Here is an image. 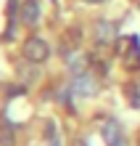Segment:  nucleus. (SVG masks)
<instances>
[{"mask_svg":"<svg viewBox=\"0 0 140 146\" xmlns=\"http://www.w3.org/2000/svg\"><path fill=\"white\" fill-rule=\"evenodd\" d=\"M87 64H90V58H87L85 53H72L69 56V69H72V74H85L87 72Z\"/></svg>","mask_w":140,"mask_h":146,"instance_id":"423d86ee","label":"nucleus"},{"mask_svg":"<svg viewBox=\"0 0 140 146\" xmlns=\"http://www.w3.org/2000/svg\"><path fill=\"white\" fill-rule=\"evenodd\" d=\"M72 93L80 96V98H93L95 93H98V80H95L90 72L77 74L74 80H72Z\"/></svg>","mask_w":140,"mask_h":146,"instance_id":"f03ea898","label":"nucleus"},{"mask_svg":"<svg viewBox=\"0 0 140 146\" xmlns=\"http://www.w3.org/2000/svg\"><path fill=\"white\" fill-rule=\"evenodd\" d=\"M21 19H24V24H29V27H34V24L40 21V5H37V0H27V5L21 8Z\"/></svg>","mask_w":140,"mask_h":146,"instance_id":"39448f33","label":"nucleus"},{"mask_svg":"<svg viewBox=\"0 0 140 146\" xmlns=\"http://www.w3.org/2000/svg\"><path fill=\"white\" fill-rule=\"evenodd\" d=\"M0 146H16V127L11 122L0 125Z\"/></svg>","mask_w":140,"mask_h":146,"instance_id":"0eeeda50","label":"nucleus"},{"mask_svg":"<svg viewBox=\"0 0 140 146\" xmlns=\"http://www.w3.org/2000/svg\"><path fill=\"white\" fill-rule=\"evenodd\" d=\"M114 37H116V27H114L111 21H98L95 24V40H98L101 45H108Z\"/></svg>","mask_w":140,"mask_h":146,"instance_id":"7ed1b4c3","label":"nucleus"},{"mask_svg":"<svg viewBox=\"0 0 140 146\" xmlns=\"http://www.w3.org/2000/svg\"><path fill=\"white\" fill-rule=\"evenodd\" d=\"M53 146H58V143H53Z\"/></svg>","mask_w":140,"mask_h":146,"instance_id":"9d476101","label":"nucleus"},{"mask_svg":"<svg viewBox=\"0 0 140 146\" xmlns=\"http://www.w3.org/2000/svg\"><path fill=\"white\" fill-rule=\"evenodd\" d=\"M48 56H50V48H48V42L42 37H29L27 42H24V58H27V61L42 64Z\"/></svg>","mask_w":140,"mask_h":146,"instance_id":"f257e3e1","label":"nucleus"},{"mask_svg":"<svg viewBox=\"0 0 140 146\" xmlns=\"http://www.w3.org/2000/svg\"><path fill=\"white\" fill-rule=\"evenodd\" d=\"M85 3H101V0H85Z\"/></svg>","mask_w":140,"mask_h":146,"instance_id":"1a4fd4ad","label":"nucleus"},{"mask_svg":"<svg viewBox=\"0 0 140 146\" xmlns=\"http://www.w3.org/2000/svg\"><path fill=\"white\" fill-rule=\"evenodd\" d=\"M103 138H106L108 146L124 138V135H122V125L116 122V119H106V122H103Z\"/></svg>","mask_w":140,"mask_h":146,"instance_id":"20e7f679","label":"nucleus"},{"mask_svg":"<svg viewBox=\"0 0 140 146\" xmlns=\"http://www.w3.org/2000/svg\"><path fill=\"white\" fill-rule=\"evenodd\" d=\"M111 146H127V141L122 138V141H116V143H111Z\"/></svg>","mask_w":140,"mask_h":146,"instance_id":"6e6552de","label":"nucleus"}]
</instances>
